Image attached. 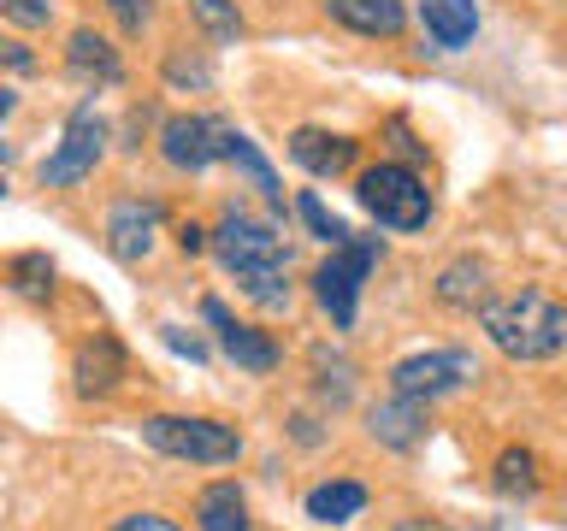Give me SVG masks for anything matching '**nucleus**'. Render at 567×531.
Returning a JSON list of instances; mask_svg holds the SVG:
<instances>
[{
	"mask_svg": "<svg viewBox=\"0 0 567 531\" xmlns=\"http://www.w3.org/2000/svg\"><path fill=\"white\" fill-rule=\"evenodd\" d=\"M207 248L243 283L248 301H260V308H284L290 301V248H284V237L266 219H248V212L230 207L219 230L207 237Z\"/></svg>",
	"mask_w": 567,
	"mask_h": 531,
	"instance_id": "1",
	"label": "nucleus"
},
{
	"mask_svg": "<svg viewBox=\"0 0 567 531\" xmlns=\"http://www.w3.org/2000/svg\"><path fill=\"white\" fill-rule=\"evenodd\" d=\"M478 325H485L491 348L508 361H556L567 348V301L526 283L514 295H491L478 308Z\"/></svg>",
	"mask_w": 567,
	"mask_h": 531,
	"instance_id": "2",
	"label": "nucleus"
},
{
	"mask_svg": "<svg viewBox=\"0 0 567 531\" xmlns=\"http://www.w3.org/2000/svg\"><path fill=\"white\" fill-rule=\"evenodd\" d=\"M354 201H361L384 230H425L432 225V189L414 166L402 159H379L354 177Z\"/></svg>",
	"mask_w": 567,
	"mask_h": 531,
	"instance_id": "3",
	"label": "nucleus"
},
{
	"mask_svg": "<svg viewBox=\"0 0 567 531\" xmlns=\"http://www.w3.org/2000/svg\"><path fill=\"white\" fill-rule=\"evenodd\" d=\"M142 442L154 455L189 460V467H230L243 455L237 425L225 419H202V414H148L142 419Z\"/></svg>",
	"mask_w": 567,
	"mask_h": 531,
	"instance_id": "4",
	"label": "nucleus"
},
{
	"mask_svg": "<svg viewBox=\"0 0 567 531\" xmlns=\"http://www.w3.org/2000/svg\"><path fill=\"white\" fill-rule=\"evenodd\" d=\"M379 254H384L379 237H349V242H337L331 260L313 272V301L331 313L337 331L354 325V313H361V290H367V278H372V266H379Z\"/></svg>",
	"mask_w": 567,
	"mask_h": 531,
	"instance_id": "5",
	"label": "nucleus"
},
{
	"mask_svg": "<svg viewBox=\"0 0 567 531\" xmlns=\"http://www.w3.org/2000/svg\"><path fill=\"white\" fill-rule=\"evenodd\" d=\"M478 378V361L467 348H425V354H408V361L390 366V396H408V402H437V396H455Z\"/></svg>",
	"mask_w": 567,
	"mask_h": 531,
	"instance_id": "6",
	"label": "nucleus"
},
{
	"mask_svg": "<svg viewBox=\"0 0 567 531\" xmlns=\"http://www.w3.org/2000/svg\"><path fill=\"white\" fill-rule=\"evenodd\" d=\"M101 154H106V118L95 106H78V113L65 118L60 148L42 159V189H71V184H83V177H95Z\"/></svg>",
	"mask_w": 567,
	"mask_h": 531,
	"instance_id": "7",
	"label": "nucleus"
},
{
	"mask_svg": "<svg viewBox=\"0 0 567 531\" xmlns=\"http://www.w3.org/2000/svg\"><path fill=\"white\" fill-rule=\"evenodd\" d=\"M202 319H207L213 331H219V348H225L230 361H237V366L248 372V378H272V372H278L284 348H278V343H272V336H266L260 325H248V319H237V313H230L219 295H207V301H202Z\"/></svg>",
	"mask_w": 567,
	"mask_h": 531,
	"instance_id": "8",
	"label": "nucleus"
},
{
	"mask_svg": "<svg viewBox=\"0 0 567 531\" xmlns=\"http://www.w3.org/2000/svg\"><path fill=\"white\" fill-rule=\"evenodd\" d=\"M225 154V124L202 113H172L159 124V159L172 171H207Z\"/></svg>",
	"mask_w": 567,
	"mask_h": 531,
	"instance_id": "9",
	"label": "nucleus"
},
{
	"mask_svg": "<svg viewBox=\"0 0 567 531\" xmlns=\"http://www.w3.org/2000/svg\"><path fill=\"white\" fill-rule=\"evenodd\" d=\"M118 384H124V348H118V336L95 331L89 343H78V354H71V389L95 402V396H113Z\"/></svg>",
	"mask_w": 567,
	"mask_h": 531,
	"instance_id": "10",
	"label": "nucleus"
},
{
	"mask_svg": "<svg viewBox=\"0 0 567 531\" xmlns=\"http://www.w3.org/2000/svg\"><path fill=\"white\" fill-rule=\"evenodd\" d=\"M154 237H159V201L131 195V201H118L113 212H106V248H113V260L136 266L154 248Z\"/></svg>",
	"mask_w": 567,
	"mask_h": 531,
	"instance_id": "11",
	"label": "nucleus"
},
{
	"mask_svg": "<svg viewBox=\"0 0 567 531\" xmlns=\"http://www.w3.org/2000/svg\"><path fill=\"white\" fill-rule=\"evenodd\" d=\"M326 12L354 35H372V42H390L408 24V0H326Z\"/></svg>",
	"mask_w": 567,
	"mask_h": 531,
	"instance_id": "12",
	"label": "nucleus"
},
{
	"mask_svg": "<svg viewBox=\"0 0 567 531\" xmlns=\"http://www.w3.org/2000/svg\"><path fill=\"white\" fill-rule=\"evenodd\" d=\"M367 431L379 437L384 449H414V442L425 437V402H408V396H384V402H372Z\"/></svg>",
	"mask_w": 567,
	"mask_h": 531,
	"instance_id": "13",
	"label": "nucleus"
},
{
	"mask_svg": "<svg viewBox=\"0 0 567 531\" xmlns=\"http://www.w3.org/2000/svg\"><path fill=\"white\" fill-rule=\"evenodd\" d=\"M354 148L361 142H349V136H331V131H296L290 136V159L301 171H313V177H337V171H349L354 166Z\"/></svg>",
	"mask_w": 567,
	"mask_h": 531,
	"instance_id": "14",
	"label": "nucleus"
},
{
	"mask_svg": "<svg viewBox=\"0 0 567 531\" xmlns=\"http://www.w3.org/2000/svg\"><path fill=\"white\" fill-rule=\"evenodd\" d=\"M195 531H255L248 496H243L237 478H219V485H207L195 496Z\"/></svg>",
	"mask_w": 567,
	"mask_h": 531,
	"instance_id": "15",
	"label": "nucleus"
},
{
	"mask_svg": "<svg viewBox=\"0 0 567 531\" xmlns=\"http://www.w3.org/2000/svg\"><path fill=\"white\" fill-rule=\"evenodd\" d=\"M420 24L443 53H455L478 35V7L473 0H420Z\"/></svg>",
	"mask_w": 567,
	"mask_h": 531,
	"instance_id": "16",
	"label": "nucleus"
},
{
	"mask_svg": "<svg viewBox=\"0 0 567 531\" xmlns=\"http://www.w3.org/2000/svg\"><path fill=\"white\" fill-rule=\"evenodd\" d=\"M225 166H237V177H243V184L248 189H260V201L266 207H272V212H284V189H278V171L272 166H266V154L255 148V142H248L243 131H225Z\"/></svg>",
	"mask_w": 567,
	"mask_h": 531,
	"instance_id": "17",
	"label": "nucleus"
},
{
	"mask_svg": "<svg viewBox=\"0 0 567 531\" xmlns=\"http://www.w3.org/2000/svg\"><path fill=\"white\" fill-rule=\"evenodd\" d=\"M437 301L443 308H455V313H478L491 301V272H485V260H455V266H443L437 272Z\"/></svg>",
	"mask_w": 567,
	"mask_h": 531,
	"instance_id": "18",
	"label": "nucleus"
},
{
	"mask_svg": "<svg viewBox=\"0 0 567 531\" xmlns=\"http://www.w3.org/2000/svg\"><path fill=\"white\" fill-rule=\"evenodd\" d=\"M65 65L78 71V77H89V83H118V77H124V65H118L113 42H106V35H95V30H71Z\"/></svg>",
	"mask_w": 567,
	"mask_h": 531,
	"instance_id": "19",
	"label": "nucleus"
},
{
	"mask_svg": "<svg viewBox=\"0 0 567 531\" xmlns=\"http://www.w3.org/2000/svg\"><path fill=\"white\" fill-rule=\"evenodd\" d=\"M361 508H367V485H354V478H331V485L308 490V520L313 525H349Z\"/></svg>",
	"mask_w": 567,
	"mask_h": 531,
	"instance_id": "20",
	"label": "nucleus"
},
{
	"mask_svg": "<svg viewBox=\"0 0 567 531\" xmlns=\"http://www.w3.org/2000/svg\"><path fill=\"white\" fill-rule=\"evenodd\" d=\"M496 490L503 496H532L538 490V455L532 449H503L496 455Z\"/></svg>",
	"mask_w": 567,
	"mask_h": 531,
	"instance_id": "21",
	"label": "nucleus"
},
{
	"mask_svg": "<svg viewBox=\"0 0 567 531\" xmlns=\"http://www.w3.org/2000/svg\"><path fill=\"white\" fill-rule=\"evenodd\" d=\"M189 12H195V24H202L213 42H237V35H243L237 0H189Z\"/></svg>",
	"mask_w": 567,
	"mask_h": 531,
	"instance_id": "22",
	"label": "nucleus"
},
{
	"mask_svg": "<svg viewBox=\"0 0 567 531\" xmlns=\"http://www.w3.org/2000/svg\"><path fill=\"white\" fill-rule=\"evenodd\" d=\"M296 212H301V225H308V230H313V237H319V242H331V248L354 237V230H349L343 219H337V212H331L326 201H319V195H313V189H308V195H301V201H296Z\"/></svg>",
	"mask_w": 567,
	"mask_h": 531,
	"instance_id": "23",
	"label": "nucleus"
},
{
	"mask_svg": "<svg viewBox=\"0 0 567 531\" xmlns=\"http://www.w3.org/2000/svg\"><path fill=\"white\" fill-rule=\"evenodd\" d=\"M7 278L18 283L24 295H42L48 278H53V260L48 254H24V260H7Z\"/></svg>",
	"mask_w": 567,
	"mask_h": 531,
	"instance_id": "24",
	"label": "nucleus"
},
{
	"mask_svg": "<svg viewBox=\"0 0 567 531\" xmlns=\"http://www.w3.org/2000/svg\"><path fill=\"white\" fill-rule=\"evenodd\" d=\"M0 18H12L18 30H42L53 18V0H0Z\"/></svg>",
	"mask_w": 567,
	"mask_h": 531,
	"instance_id": "25",
	"label": "nucleus"
},
{
	"mask_svg": "<svg viewBox=\"0 0 567 531\" xmlns=\"http://www.w3.org/2000/svg\"><path fill=\"white\" fill-rule=\"evenodd\" d=\"M106 12L118 18L124 35H142V30L154 24V0H106Z\"/></svg>",
	"mask_w": 567,
	"mask_h": 531,
	"instance_id": "26",
	"label": "nucleus"
},
{
	"mask_svg": "<svg viewBox=\"0 0 567 531\" xmlns=\"http://www.w3.org/2000/svg\"><path fill=\"white\" fill-rule=\"evenodd\" d=\"M166 77H172V83L207 88V83H213V65H207V60H184V53H172V60H166Z\"/></svg>",
	"mask_w": 567,
	"mask_h": 531,
	"instance_id": "27",
	"label": "nucleus"
},
{
	"mask_svg": "<svg viewBox=\"0 0 567 531\" xmlns=\"http://www.w3.org/2000/svg\"><path fill=\"white\" fill-rule=\"evenodd\" d=\"M113 531H184L177 520H166V513H124V520Z\"/></svg>",
	"mask_w": 567,
	"mask_h": 531,
	"instance_id": "28",
	"label": "nucleus"
},
{
	"mask_svg": "<svg viewBox=\"0 0 567 531\" xmlns=\"http://www.w3.org/2000/svg\"><path fill=\"white\" fill-rule=\"evenodd\" d=\"M159 336H166V348H177V354H189V361H207V348L195 343V336H184V331H177V325H166V331H159Z\"/></svg>",
	"mask_w": 567,
	"mask_h": 531,
	"instance_id": "29",
	"label": "nucleus"
},
{
	"mask_svg": "<svg viewBox=\"0 0 567 531\" xmlns=\"http://www.w3.org/2000/svg\"><path fill=\"white\" fill-rule=\"evenodd\" d=\"M177 248H184V254H202V248H207V230H202V225H184V230H177Z\"/></svg>",
	"mask_w": 567,
	"mask_h": 531,
	"instance_id": "30",
	"label": "nucleus"
},
{
	"mask_svg": "<svg viewBox=\"0 0 567 531\" xmlns=\"http://www.w3.org/2000/svg\"><path fill=\"white\" fill-rule=\"evenodd\" d=\"M0 60H7V65H18V71H30V65H35V60H30V53L18 48V42H0Z\"/></svg>",
	"mask_w": 567,
	"mask_h": 531,
	"instance_id": "31",
	"label": "nucleus"
},
{
	"mask_svg": "<svg viewBox=\"0 0 567 531\" xmlns=\"http://www.w3.org/2000/svg\"><path fill=\"white\" fill-rule=\"evenodd\" d=\"M12 101H18V95H12V88H7V83H0V118H7V113H12ZM0 166H7V142H0Z\"/></svg>",
	"mask_w": 567,
	"mask_h": 531,
	"instance_id": "32",
	"label": "nucleus"
},
{
	"mask_svg": "<svg viewBox=\"0 0 567 531\" xmlns=\"http://www.w3.org/2000/svg\"><path fill=\"white\" fill-rule=\"evenodd\" d=\"M402 531H443V525H432V520H425V525H420V520H402Z\"/></svg>",
	"mask_w": 567,
	"mask_h": 531,
	"instance_id": "33",
	"label": "nucleus"
},
{
	"mask_svg": "<svg viewBox=\"0 0 567 531\" xmlns=\"http://www.w3.org/2000/svg\"><path fill=\"white\" fill-rule=\"evenodd\" d=\"M0 195H7V184H0Z\"/></svg>",
	"mask_w": 567,
	"mask_h": 531,
	"instance_id": "34",
	"label": "nucleus"
}]
</instances>
